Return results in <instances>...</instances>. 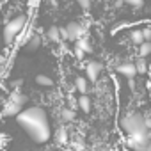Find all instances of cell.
I'll list each match as a JSON object with an SVG mask.
<instances>
[{
	"mask_svg": "<svg viewBox=\"0 0 151 151\" xmlns=\"http://www.w3.org/2000/svg\"><path fill=\"white\" fill-rule=\"evenodd\" d=\"M16 121L29 133V137L37 144L46 142L52 135L48 116H46L45 109H41V107H30V109L20 110L16 114Z\"/></svg>",
	"mask_w": 151,
	"mask_h": 151,
	"instance_id": "cell-1",
	"label": "cell"
},
{
	"mask_svg": "<svg viewBox=\"0 0 151 151\" xmlns=\"http://www.w3.org/2000/svg\"><path fill=\"white\" fill-rule=\"evenodd\" d=\"M121 128H123V132L126 133V137H133V135L149 132L151 121H149L147 116L130 112V114H124V116L121 117Z\"/></svg>",
	"mask_w": 151,
	"mask_h": 151,
	"instance_id": "cell-2",
	"label": "cell"
},
{
	"mask_svg": "<svg viewBox=\"0 0 151 151\" xmlns=\"http://www.w3.org/2000/svg\"><path fill=\"white\" fill-rule=\"evenodd\" d=\"M25 23H27V16H25V14H20V16L9 20V22L6 23V27H4V43H6V45H11V43L16 39V36L22 34Z\"/></svg>",
	"mask_w": 151,
	"mask_h": 151,
	"instance_id": "cell-3",
	"label": "cell"
},
{
	"mask_svg": "<svg viewBox=\"0 0 151 151\" xmlns=\"http://www.w3.org/2000/svg\"><path fill=\"white\" fill-rule=\"evenodd\" d=\"M59 34L60 39H68V41H77L78 37H82L86 34L84 27L77 22H69L66 27H59Z\"/></svg>",
	"mask_w": 151,
	"mask_h": 151,
	"instance_id": "cell-4",
	"label": "cell"
},
{
	"mask_svg": "<svg viewBox=\"0 0 151 151\" xmlns=\"http://www.w3.org/2000/svg\"><path fill=\"white\" fill-rule=\"evenodd\" d=\"M126 146L132 151H149V132L126 137Z\"/></svg>",
	"mask_w": 151,
	"mask_h": 151,
	"instance_id": "cell-5",
	"label": "cell"
},
{
	"mask_svg": "<svg viewBox=\"0 0 151 151\" xmlns=\"http://www.w3.org/2000/svg\"><path fill=\"white\" fill-rule=\"evenodd\" d=\"M101 71H103V64L98 62V60H91L86 66V78L91 80V82H96L100 78V73Z\"/></svg>",
	"mask_w": 151,
	"mask_h": 151,
	"instance_id": "cell-6",
	"label": "cell"
},
{
	"mask_svg": "<svg viewBox=\"0 0 151 151\" xmlns=\"http://www.w3.org/2000/svg\"><path fill=\"white\" fill-rule=\"evenodd\" d=\"M116 71H117L119 75H123V77H126V78H135V77H137L135 66H133L132 62H123V64H119V66L116 68Z\"/></svg>",
	"mask_w": 151,
	"mask_h": 151,
	"instance_id": "cell-7",
	"label": "cell"
},
{
	"mask_svg": "<svg viewBox=\"0 0 151 151\" xmlns=\"http://www.w3.org/2000/svg\"><path fill=\"white\" fill-rule=\"evenodd\" d=\"M20 110H22V105H18V103H14V101L7 100V103L4 105V110H2V114H4V116H16Z\"/></svg>",
	"mask_w": 151,
	"mask_h": 151,
	"instance_id": "cell-8",
	"label": "cell"
},
{
	"mask_svg": "<svg viewBox=\"0 0 151 151\" xmlns=\"http://www.w3.org/2000/svg\"><path fill=\"white\" fill-rule=\"evenodd\" d=\"M53 137H55V142H57V144H60V146H62V144H66V142H68V139H69L66 126H60V128H57Z\"/></svg>",
	"mask_w": 151,
	"mask_h": 151,
	"instance_id": "cell-9",
	"label": "cell"
},
{
	"mask_svg": "<svg viewBox=\"0 0 151 151\" xmlns=\"http://www.w3.org/2000/svg\"><path fill=\"white\" fill-rule=\"evenodd\" d=\"M46 37L52 41V43H60V34H59V27L57 25H52L48 30H46Z\"/></svg>",
	"mask_w": 151,
	"mask_h": 151,
	"instance_id": "cell-10",
	"label": "cell"
},
{
	"mask_svg": "<svg viewBox=\"0 0 151 151\" xmlns=\"http://www.w3.org/2000/svg\"><path fill=\"white\" fill-rule=\"evenodd\" d=\"M77 105H78V109H80L82 112H89V110H91V100H89V96H87V94H82V96L77 100Z\"/></svg>",
	"mask_w": 151,
	"mask_h": 151,
	"instance_id": "cell-11",
	"label": "cell"
},
{
	"mask_svg": "<svg viewBox=\"0 0 151 151\" xmlns=\"http://www.w3.org/2000/svg\"><path fill=\"white\" fill-rule=\"evenodd\" d=\"M39 45H41V37H39V36H36V34H29V36H27V48H29V50L39 48Z\"/></svg>",
	"mask_w": 151,
	"mask_h": 151,
	"instance_id": "cell-12",
	"label": "cell"
},
{
	"mask_svg": "<svg viewBox=\"0 0 151 151\" xmlns=\"http://www.w3.org/2000/svg\"><path fill=\"white\" fill-rule=\"evenodd\" d=\"M9 100H11V101H14V103H18V105H22V107H23V105L29 101V98H27L23 93H20V91H14V93H11Z\"/></svg>",
	"mask_w": 151,
	"mask_h": 151,
	"instance_id": "cell-13",
	"label": "cell"
},
{
	"mask_svg": "<svg viewBox=\"0 0 151 151\" xmlns=\"http://www.w3.org/2000/svg\"><path fill=\"white\" fill-rule=\"evenodd\" d=\"M133 66H135L137 75H144V73L147 71V62H146V57H139V59H137V62H135Z\"/></svg>",
	"mask_w": 151,
	"mask_h": 151,
	"instance_id": "cell-14",
	"label": "cell"
},
{
	"mask_svg": "<svg viewBox=\"0 0 151 151\" xmlns=\"http://www.w3.org/2000/svg\"><path fill=\"white\" fill-rule=\"evenodd\" d=\"M75 87H77V91L80 94H87V78L78 77L77 80H75Z\"/></svg>",
	"mask_w": 151,
	"mask_h": 151,
	"instance_id": "cell-15",
	"label": "cell"
},
{
	"mask_svg": "<svg viewBox=\"0 0 151 151\" xmlns=\"http://www.w3.org/2000/svg\"><path fill=\"white\" fill-rule=\"evenodd\" d=\"M77 46H78V48H80V50H82L84 53H91V52H93V46L89 45V41H87V39H86L84 36L77 39Z\"/></svg>",
	"mask_w": 151,
	"mask_h": 151,
	"instance_id": "cell-16",
	"label": "cell"
},
{
	"mask_svg": "<svg viewBox=\"0 0 151 151\" xmlns=\"http://www.w3.org/2000/svg\"><path fill=\"white\" fill-rule=\"evenodd\" d=\"M36 84L41 86V87H52V86H53L52 78L46 77V75H37V77H36Z\"/></svg>",
	"mask_w": 151,
	"mask_h": 151,
	"instance_id": "cell-17",
	"label": "cell"
},
{
	"mask_svg": "<svg viewBox=\"0 0 151 151\" xmlns=\"http://www.w3.org/2000/svg\"><path fill=\"white\" fill-rule=\"evenodd\" d=\"M151 53V43L149 41H142L139 45V57H147Z\"/></svg>",
	"mask_w": 151,
	"mask_h": 151,
	"instance_id": "cell-18",
	"label": "cell"
},
{
	"mask_svg": "<svg viewBox=\"0 0 151 151\" xmlns=\"http://www.w3.org/2000/svg\"><path fill=\"white\" fill-rule=\"evenodd\" d=\"M60 117H62V121L69 123V121H73V119H75V110H73V109H69V107H68V109L64 107V109H62V112H60Z\"/></svg>",
	"mask_w": 151,
	"mask_h": 151,
	"instance_id": "cell-19",
	"label": "cell"
},
{
	"mask_svg": "<svg viewBox=\"0 0 151 151\" xmlns=\"http://www.w3.org/2000/svg\"><path fill=\"white\" fill-rule=\"evenodd\" d=\"M130 39L135 43V45H140L144 39H142V32L140 30H132V34H130Z\"/></svg>",
	"mask_w": 151,
	"mask_h": 151,
	"instance_id": "cell-20",
	"label": "cell"
},
{
	"mask_svg": "<svg viewBox=\"0 0 151 151\" xmlns=\"http://www.w3.org/2000/svg\"><path fill=\"white\" fill-rule=\"evenodd\" d=\"M124 2H126L128 6L135 7V9H142V7H144V0H124Z\"/></svg>",
	"mask_w": 151,
	"mask_h": 151,
	"instance_id": "cell-21",
	"label": "cell"
},
{
	"mask_svg": "<svg viewBox=\"0 0 151 151\" xmlns=\"http://www.w3.org/2000/svg\"><path fill=\"white\" fill-rule=\"evenodd\" d=\"M73 149H75V151H84V149H86V144H84L82 140H75V142H73Z\"/></svg>",
	"mask_w": 151,
	"mask_h": 151,
	"instance_id": "cell-22",
	"label": "cell"
},
{
	"mask_svg": "<svg viewBox=\"0 0 151 151\" xmlns=\"http://www.w3.org/2000/svg\"><path fill=\"white\" fill-rule=\"evenodd\" d=\"M82 9H87V7H91V0H75Z\"/></svg>",
	"mask_w": 151,
	"mask_h": 151,
	"instance_id": "cell-23",
	"label": "cell"
},
{
	"mask_svg": "<svg viewBox=\"0 0 151 151\" xmlns=\"http://www.w3.org/2000/svg\"><path fill=\"white\" fill-rule=\"evenodd\" d=\"M142 32V39L144 41H151V30L149 29H144V30H140Z\"/></svg>",
	"mask_w": 151,
	"mask_h": 151,
	"instance_id": "cell-24",
	"label": "cell"
},
{
	"mask_svg": "<svg viewBox=\"0 0 151 151\" xmlns=\"http://www.w3.org/2000/svg\"><path fill=\"white\" fill-rule=\"evenodd\" d=\"M75 57H77V59H84V52L78 46H75Z\"/></svg>",
	"mask_w": 151,
	"mask_h": 151,
	"instance_id": "cell-25",
	"label": "cell"
},
{
	"mask_svg": "<svg viewBox=\"0 0 151 151\" xmlns=\"http://www.w3.org/2000/svg\"><path fill=\"white\" fill-rule=\"evenodd\" d=\"M69 109H73V110H77V109H78L77 100H75V98H69Z\"/></svg>",
	"mask_w": 151,
	"mask_h": 151,
	"instance_id": "cell-26",
	"label": "cell"
},
{
	"mask_svg": "<svg viewBox=\"0 0 151 151\" xmlns=\"http://www.w3.org/2000/svg\"><path fill=\"white\" fill-rule=\"evenodd\" d=\"M37 4H39V0H29V2H27V6H29L30 9H34Z\"/></svg>",
	"mask_w": 151,
	"mask_h": 151,
	"instance_id": "cell-27",
	"label": "cell"
},
{
	"mask_svg": "<svg viewBox=\"0 0 151 151\" xmlns=\"http://www.w3.org/2000/svg\"><path fill=\"white\" fill-rule=\"evenodd\" d=\"M62 2H68V0H62Z\"/></svg>",
	"mask_w": 151,
	"mask_h": 151,
	"instance_id": "cell-28",
	"label": "cell"
},
{
	"mask_svg": "<svg viewBox=\"0 0 151 151\" xmlns=\"http://www.w3.org/2000/svg\"><path fill=\"white\" fill-rule=\"evenodd\" d=\"M0 103H2V101H0Z\"/></svg>",
	"mask_w": 151,
	"mask_h": 151,
	"instance_id": "cell-29",
	"label": "cell"
}]
</instances>
